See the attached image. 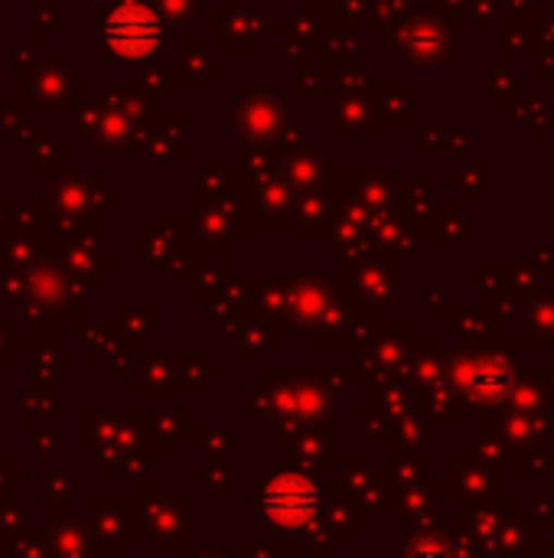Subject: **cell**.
I'll list each match as a JSON object with an SVG mask.
<instances>
[{
  "instance_id": "obj_1",
  "label": "cell",
  "mask_w": 554,
  "mask_h": 558,
  "mask_svg": "<svg viewBox=\"0 0 554 558\" xmlns=\"http://www.w3.org/2000/svg\"><path fill=\"white\" fill-rule=\"evenodd\" d=\"M264 513L274 526H304L317 513V490L304 477H278L264 490Z\"/></svg>"
},
{
  "instance_id": "obj_2",
  "label": "cell",
  "mask_w": 554,
  "mask_h": 558,
  "mask_svg": "<svg viewBox=\"0 0 554 558\" xmlns=\"http://www.w3.org/2000/svg\"><path fill=\"white\" fill-rule=\"evenodd\" d=\"M470 383H473V392H477L480 399L496 402V399H503L506 389H509V373H506L500 363H487V366H480V369L473 373Z\"/></svg>"
}]
</instances>
